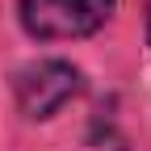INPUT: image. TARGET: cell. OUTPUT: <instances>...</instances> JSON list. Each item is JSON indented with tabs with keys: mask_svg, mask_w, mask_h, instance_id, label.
Returning a JSON list of instances; mask_svg holds the SVG:
<instances>
[{
	"mask_svg": "<svg viewBox=\"0 0 151 151\" xmlns=\"http://www.w3.org/2000/svg\"><path fill=\"white\" fill-rule=\"evenodd\" d=\"M118 0H17V17L29 38L59 42V38H88L97 34Z\"/></svg>",
	"mask_w": 151,
	"mask_h": 151,
	"instance_id": "cell-1",
	"label": "cell"
},
{
	"mask_svg": "<svg viewBox=\"0 0 151 151\" xmlns=\"http://www.w3.org/2000/svg\"><path fill=\"white\" fill-rule=\"evenodd\" d=\"M80 92V71L67 59H42L17 71V109L25 118H50Z\"/></svg>",
	"mask_w": 151,
	"mask_h": 151,
	"instance_id": "cell-2",
	"label": "cell"
},
{
	"mask_svg": "<svg viewBox=\"0 0 151 151\" xmlns=\"http://www.w3.org/2000/svg\"><path fill=\"white\" fill-rule=\"evenodd\" d=\"M147 38H151V0H147Z\"/></svg>",
	"mask_w": 151,
	"mask_h": 151,
	"instance_id": "cell-3",
	"label": "cell"
}]
</instances>
